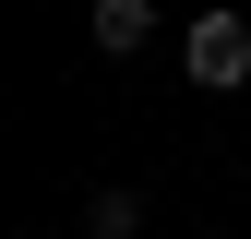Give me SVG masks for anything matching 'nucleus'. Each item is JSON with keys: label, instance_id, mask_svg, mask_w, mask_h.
<instances>
[{"label": "nucleus", "instance_id": "f257e3e1", "mask_svg": "<svg viewBox=\"0 0 251 239\" xmlns=\"http://www.w3.org/2000/svg\"><path fill=\"white\" fill-rule=\"evenodd\" d=\"M179 72H192L203 96L251 84V24H239V12H192V36H179Z\"/></svg>", "mask_w": 251, "mask_h": 239}, {"label": "nucleus", "instance_id": "f03ea898", "mask_svg": "<svg viewBox=\"0 0 251 239\" xmlns=\"http://www.w3.org/2000/svg\"><path fill=\"white\" fill-rule=\"evenodd\" d=\"M144 36H155V0H96V48L108 60H132Z\"/></svg>", "mask_w": 251, "mask_h": 239}, {"label": "nucleus", "instance_id": "7ed1b4c3", "mask_svg": "<svg viewBox=\"0 0 251 239\" xmlns=\"http://www.w3.org/2000/svg\"><path fill=\"white\" fill-rule=\"evenodd\" d=\"M144 227V191H96V239H132Z\"/></svg>", "mask_w": 251, "mask_h": 239}, {"label": "nucleus", "instance_id": "20e7f679", "mask_svg": "<svg viewBox=\"0 0 251 239\" xmlns=\"http://www.w3.org/2000/svg\"><path fill=\"white\" fill-rule=\"evenodd\" d=\"M192 239H203V227H192Z\"/></svg>", "mask_w": 251, "mask_h": 239}]
</instances>
